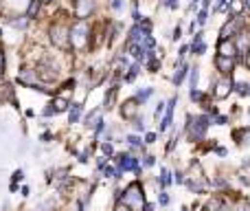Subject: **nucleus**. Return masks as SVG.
Listing matches in <instances>:
<instances>
[{
  "instance_id": "nucleus-1",
  "label": "nucleus",
  "mask_w": 250,
  "mask_h": 211,
  "mask_svg": "<svg viewBox=\"0 0 250 211\" xmlns=\"http://www.w3.org/2000/svg\"><path fill=\"white\" fill-rule=\"evenodd\" d=\"M123 202L128 207H132L134 211H143L147 209L145 205V194H143V187H141V182H132L125 192H123Z\"/></svg>"
},
{
  "instance_id": "nucleus-2",
  "label": "nucleus",
  "mask_w": 250,
  "mask_h": 211,
  "mask_svg": "<svg viewBox=\"0 0 250 211\" xmlns=\"http://www.w3.org/2000/svg\"><path fill=\"white\" fill-rule=\"evenodd\" d=\"M88 22L86 20H77L75 24L71 27V46L77 48V51H81V48L88 46Z\"/></svg>"
},
{
  "instance_id": "nucleus-3",
  "label": "nucleus",
  "mask_w": 250,
  "mask_h": 211,
  "mask_svg": "<svg viewBox=\"0 0 250 211\" xmlns=\"http://www.w3.org/2000/svg\"><path fill=\"white\" fill-rule=\"evenodd\" d=\"M51 40L57 48H64V51H66V48L71 46V29L61 22L53 24L51 27Z\"/></svg>"
},
{
  "instance_id": "nucleus-4",
  "label": "nucleus",
  "mask_w": 250,
  "mask_h": 211,
  "mask_svg": "<svg viewBox=\"0 0 250 211\" xmlns=\"http://www.w3.org/2000/svg\"><path fill=\"white\" fill-rule=\"evenodd\" d=\"M208 117H198V119H191L189 117V139L191 141H200L204 136V132H206L208 128Z\"/></svg>"
},
{
  "instance_id": "nucleus-5",
  "label": "nucleus",
  "mask_w": 250,
  "mask_h": 211,
  "mask_svg": "<svg viewBox=\"0 0 250 211\" xmlns=\"http://www.w3.org/2000/svg\"><path fill=\"white\" fill-rule=\"evenodd\" d=\"M241 27H244V20H241V15H233L231 18V22H226L222 27V40H231V38H235L237 33L241 31Z\"/></svg>"
},
{
  "instance_id": "nucleus-6",
  "label": "nucleus",
  "mask_w": 250,
  "mask_h": 211,
  "mask_svg": "<svg viewBox=\"0 0 250 211\" xmlns=\"http://www.w3.org/2000/svg\"><path fill=\"white\" fill-rule=\"evenodd\" d=\"M233 88H235L233 79H228V77H222V79L215 84V97H217V99H226V97L231 95Z\"/></svg>"
},
{
  "instance_id": "nucleus-7",
  "label": "nucleus",
  "mask_w": 250,
  "mask_h": 211,
  "mask_svg": "<svg viewBox=\"0 0 250 211\" xmlns=\"http://www.w3.org/2000/svg\"><path fill=\"white\" fill-rule=\"evenodd\" d=\"M215 66L222 75H228V73H233V68H235V58H226V55H220V53H217Z\"/></svg>"
},
{
  "instance_id": "nucleus-8",
  "label": "nucleus",
  "mask_w": 250,
  "mask_h": 211,
  "mask_svg": "<svg viewBox=\"0 0 250 211\" xmlns=\"http://www.w3.org/2000/svg\"><path fill=\"white\" fill-rule=\"evenodd\" d=\"M121 169H128V172H138V161L130 154H121L118 156V172Z\"/></svg>"
},
{
  "instance_id": "nucleus-9",
  "label": "nucleus",
  "mask_w": 250,
  "mask_h": 211,
  "mask_svg": "<svg viewBox=\"0 0 250 211\" xmlns=\"http://www.w3.org/2000/svg\"><path fill=\"white\" fill-rule=\"evenodd\" d=\"M217 53H220V55H226V58H235L239 51H237V46H235L233 40H220V44H217Z\"/></svg>"
},
{
  "instance_id": "nucleus-10",
  "label": "nucleus",
  "mask_w": 250,
  "mask_h": 211,
  "mask_svg": "<svg viewBox=\"0 0 250 211\" xmlns=\"http://www.w3.org/2000/svg\"><path fill=\"white\" fill-rule=\"evenodd\" d=\"M92 7H95V2H92V0H77L75 15L79 20H86L90 15V11H92Z\"/></svg>"
},
{
  "instance_id": "nucleus-11",
  "label": "nucleus",
  "mask_w": 250,
  "mask_h": 211,
  "mask_svg": "<svg viewBox=\"0 0 250 211\" xmlns=\"http://www.w3.org/2000/svg\"><path fill=\"white\" fill-rule=\"evenodd\" d=\"M176 101H178V99H171L169 104H167L165 117H162V121H161V130H167V128L171 125V119H174V106H176Z\"/></svg>"
},
{
  "instance_id": "nucleus-12",
  "label": "nucleus",
  "mask_w": 250,
  "mask_h": 211,
  "mask_svg": "<svg viewBox=\"0 0 250 211\" xmlns=\"http://www.w3.org/2000/svg\"><path fill=\"white\" fill-rule=\"evenodd\" d=\"M235 46L239 53H248L250 51V35H244V33H237L235 35Z\"/></svg>"
},
{
  "instance_id": "nucleus-13",
  "label": "nucleus",
  "mask_w": 250,
  "mask_h": 211,
  "mask_svg": "<svg viewBox=\"0 0 250 211\" xmlns=\"http://www.w3.org/2000/svg\"><path fill=\"white\" fill-rule=\"evenodd\" d=\"M68 101L64 99V97H57L55 101H53V108H48L46 110V115H51V112H64V110H68Z\"/></svg>"
},
{
  "instance_id": "nucleus-14",
  "label": "nucleus",
  "mask_w": 250,
  "mask_h": 211,
  "mask_svg": "<svg viewBox=\"0 0 250 211\" xmlns=\"http://www.w3.org/2000/svg\"><path fill=\"white\" fill-rule=\"evenodd\" d=\"M187 73H189V66L182 62L180 66H176V73H174V77H171V82H174L176 86H178V84H182V79H184V75H187Z\"/></svg>"
},
{
  "instance_id": "nucleus-15",
  "label": "nucleus",
  "mask_w": 250,
  "mask_h": 211,
  "mask_svg": "<svg viewBox=\"0 0 250 211\" xmlns=\"http://www.w3.org/2000/svg\"><path fill=\"white\" fill-rule=\"evenodd\" d=\"M206 211H231V209L226 207V202H224V200L215 198V200H211V202L206 205Z\"/></svg>"
},
{
  "instance_id": "nucleus-16",
  "label": "nucleus",
  "mask_w": 250,
  "mask_h": 211,
  "mask_svg": "<svg viewBox=\"0 0 250 211\" xmlns=\"http://www.w3.org/2000/svg\"><path fill=\"white\" fill-rule=\"evenodd\" d=\"M136 110H138V108H136V101H128V104H125V106H123V117H128V119H132V117H136Z\"/></svg>"
},
{
  "instance_id": "nucleus-17",
  "label": "nucleus",
  "mask_w": 250,
  "mask_h": 211,
  "mask_svg": "<svg viewBox=\"0 0 250 211\" xmlns=\"http://www.w3.org/2000/svg\"><path fill=\"white\" fill-rule=\"evenodd\" d=\"M81 117V104H73L71 110H68V119H71V123H77Z\"/></svg>"
},
{
  "instance_id": "nucleus-18",
  "label": "nucleus",
  "mask_w": 250,
  "mask_h": 211,
  "mask_svg": "<svg viewBox=\"0 0 250 211\" xmlns=\"http://www.w3.org/2000/svg\"><path fill=\"white\" fill-rule=\"evenodd\" d=\"M193 51L198 53V55H202V53L206 51V44L202 42V33H195V40H193Z\"/></svg>"
},
{
  "instance_id": "nucleus-19",
  "label": "nucleus",
  "mask_w": 250,
  "mask_h": 211,
  "mask_svg": "<svg viewBox=\"0 0 250 211\" xmlns=\"http://www.w3.org/2000/svg\"><path fill=\"white\" fill-rule=\"evenodd\" d=\"M244 7H246V0H233L231 2V15H241Z\"/></svg>"
},
{
  "instance_id": "nucleus-20",
  "label": "nucleus",
  "mask_w": 250,
  "mask_h": 211,
  "mask_svg": "<svg viewBox=\"0 0 250 211\" xmlns=\"http://www.w3.org/2000/svg\"><path fill=\"white\" fill-rule=\"evenodd\" d=\"M158 182H161L162 187H167V185H169V182H171L169 172H167V169H162V172H161V176H158Z\"/></svg>"
},
{
  "instance_id": "nucleus-21",
  "label": "nucleus",
  "mask_w": 250,
  "mask_h": 211,
  "mask_svg": "<svg viewBox=\"0 0 250 211\" xmlns=\"http://www.w3.org/2000/svg\"><path fill=\"white\" fill-rule=\"evenodd\" d=\"M136 75H138V64H134V66L130 68V73L125 75V82H132V79H134Z\"/></svg>"
},
{
  "instance_id": "nucleus-22",
  "label": "nucleus",
  "mask_w": 250,
  "mask_h": 211,
  "mask_svg": "<svg viewBox=\"0 0 250 211\" xmlns=\"http://www.w3.org/2000/svg\"><path fill=\"white\" fill-rule=\"evenodd\" d=\"M38 9H40V0H33V2H31V7H29V18H33Z\"/></svg>"
},
{
  "instance_id": "nucleus-23",
  "label": "nucleus",
  "mask_w": 250,
  "mask_h": 211,
  "mask_svg": "<svg viewBox=\"0 0 250 211\" xmlns=\"http://www.w3.org/2000/svg\"><path fill=\"white\" fill-rule=\"evenodd\" d=\"M165 110H167V104H158V108H156V119L161 121V117L165 115Z\"/></svg>"
},
{
  "instance_id": "nucleus-24",
  "label": "nucleus",
  "mask_w": 250,
  "mask_h": 211,
  "mask_svg": "<svg viewBox=\"0 0 250 211\" xmlns=\"http://www.w3.org/2000/svg\"><path fill=\"white\" fill-rule=\"evenodd\" d=\"M198 86V68H191V88Z\"/></svg>"
},
{
  "instance_id": "nucleus-25",
  "label": "nucleus",
  "mask_w": 250,
  "mask_h": 211,
  "mask_svg": "<svg viewBox=\"0 0 250 211\" xmlns=\"http://www.w3.org/2000/svg\"><path fill=\"white\" fill-rule=\"evenodd\" d=\"M114 211H134L132 209V207H128V205H125V202H117V207H114Z\"/></svg>"
},
{
  "instance_id": "nucleus-26",
  "label": "nucleus",
  "mask_w": 250,
  "mask_h": 211,
  "mask_svg": "<svg viewBox=\"0 0 250 211\" xmlns=\"http://www.w3.org/2000/svg\"><path fill=\"white\" fill-rule=\"evenodd\" d=\"M191 99L193 101H200V99H204V95L200 90H195V88H191Z\"/></svg>"
},
{
  "instance_id": "nucleus-27",
  "label": "nucleus",
  "mask_w": 250,
  "mask_h": 211,
  "mask_svg": "<svg viewBox=\"0 0 250 211\" xmlns=\"http://www.w3.org/2000/svg\"><path fill=\"white\" fill-rule=\"evenodd\" d=\"M128 143L132 145V148H138V145H141V139H138V136H128Z\"/></svg>"
},
{
  "instance_id": "nucleus-28",
  "label": "nucleus",
  "mask_w": 250,
  "mask_h": 211,
  "mask_svg": "<svg viewBox=\"0 0 250 211\" xmlns=\"http://www.w3.org/2000/svg\"><path fill=\"white\" fill-rule=\"evenodd\" d=\"M101 150H103V154H108V156H112V143H101Z\"/></svg>"
},
{
  "instance_id": "nucleus-29",
  "label": "nucleus",
  "mask_w": 250,
  "mask_h": 211,
  "mask_svg": "<svg viewBox=\"0 0 250 211\" xmlns=\"http://www.w3.org/2000/svg\"><path fill=\"white\" fill-rule=\"evenodd\" d=\"M237 211H250V202L248 200H241L239 205H237Z\"/></svg>"
},
{
  "instance_id": "nucleus-30",
  "label": "nucleus",
  "mask_w": 250,
  "mask_h": 211,
  "mask_svg": "<svg viewBox=\"0 0 250 211\" xmlns=\"http://www.w3.org/2000/svg\"><path fill=\"white\" fill-rule=\"evenodd\" d=\"M149 95H151V88H147V90H141V92H138L136 99H147Z\"/></svg>"
},
{
  "instance_id": "nucleus-31",
  "label": "nucleus",
  "mask_w": 250,
  "mask_h": 211,
  "mask_svg": "<svg viewBox=\"0 0 250 211\" xmlns=\"http://www.w3.org/2000/svg\"><path fill=\"white\" fill-rule=\"evenodd\" d=\"M204 22H206V9H202L198 14V24H204Z\"/></svg>"
},
{
  "instance_id": "nucleus-32",
  "label": "nucleus",
  "mask_w": 250,
  "mask_h": 211,
  "mask_svg": "<svg viewBox=\"0 0 250 211\" xmlns=\"http://www.w3.org/2000/svg\"><path fill=\"white\" fill-rule=\"evenodd\" d=\"M226 2H228V0H217V5L213 7V11H222V9H224V5H226Z\"/></svg>"
},
{
  "instance_id": "nucleus-33",
  "label": "nucleus",
  "mask_w": 250,
  "mask_h": 211,
  "mask_svg": "<svg viewBox=\"0 0 250 211\" xmlns=\"http://www.w3.org/2000/svg\"><path fill=\"white\" fill-rule=\"evenodd\" d=\"M14 27L15 29H24V27H27V20H14Z\"/></svg>"
},
{
  "instance_id": "nucleus-34",
  "label": "nucleus",
  "mask_w": 250,
  "mask_h": 211,
  "mask_svg": "<svg viewBox=\"0 0 250 211\" xmlns=\"http://www.w3.org/2000/svg\"><path fill=\"white\" fill-rule=\"evenodd\" d=\"M162 5L169 7V9H176V7H178V2H176V0H162Z\"/></svg>"
},
{
  "instance_id": "nucleus-35",
  "label": "nucleus",
  "mask_w": 250,
  "mask_h": 211,
  "mask_svg": "<svg viewBox=\"0 0 250 211\" xmlns=\"http://www.w3.org/2000/svg\"><path fill=\"white\" fill-rule=\"evenodd\" d=\"M5 73V55H2V51H0V75Z\"/></svg>"
},
{
  "instance_id": "nucleus-36",
  "label": "nucleus",
  "mask_w": 250,
  "mask_h": 211,
  "mask_svg": "<svg viewBox=\"0 0 250 211\" xmlns=\"http://www.w3.org/2000/svg\"><path fill=\"white\" fill-rule=\"evenodd\" d=\"M158 64H161V62H158V60H151V62H149V71H151V73H156V68H158Z\"/></svg>"
},
{
  "instance_id": "nucleus-37",
  "label": "nucleus",
  "mask_w": 250,
  "mask_h": 211,
  "mask_svg": "<svg viewBox=\"0 0 250 211\" xmlns=\"http://www.w3.org/2000/svg\"><path fill=\"white\" fill-rule=\"evenodd\" d=\"M154 141H156V135L154 132H149V135L145 136V143H154Z\"/></svg>"
},
{
  "instance_id": "nucleus-38",
  "label": "nucleus",
  "mask_w": 250,
  "mask_h": 211,
  "mask_svg": "<svg viewBox=\"0 0 250 211\" xmlns=\"http://www.w3.org/2000/svg\"><path fill=\"white\" fill-rule=\"evenodd\" d=\"M22 176H24V174H22V169H18V172L14 174V181H22Z\"/></svg>"
},
{
  "instance_id": "nucleus-39",
  "label": "nucleus",
  "mask_w": 250,
  "mask_h": 211,
  "mask_svg": "<svg viewBox=\"0 0 250 211\" xmlns=\"http://www.w3.org/2000/svg\"><path fill=\"white\" fill-rule=\"evenodd\" d=\"M158 200H161V205H167V202H169V196H167V194H162Z\"/></svg>"
},
{
  "instance_id": "nucleus-40",
  "label": "nucleus",
  "mask_w": 250,
  "mask_h": 211,
  "mask_svg": "<svg viewBox=\"0 0 250 211\" xmlns=\"http://www.w3.org/2000/svg\"><path fill=\"white\" fill-rule=\"evenodd\" d=\"M180 38H182V31H180V29H176V31H174V40H176V42H178Z\"/></svg>"
},
{
  "instance_id": "nucleus-41",
  "label": "nucleus",
  "mask_w": 250,
  "mask_h": 211,
  "mask_svg": "<svg viewBox=\"0 0 250 211\" xmlns=\"http://www.w3.org/2000/svg\"><path fill=\"white\" fill-rule=\"evenodd\" d=\"M145 165H147V167H149V165H154V156H147L145 158Z\"/></svg>"
},
{
  "instance_id": "nucleus-42",
  "label": "nucleus",
  "mask_w": 250,
  "mask_h": 211,
  "mask_svg": "<svg viewBox=\"0 0 250 211\" xmlns=\"http://www.w3.org/2000/svg\"><path fill=\"white\" fill-rule=\"evenodd\" d=\"M246 66H248V71H250V51L246 53Z\"/></svg>"
},
{
  "instance_id": "nucleus-43",
  "label": "nucleus",
  "mask_w": 250,
  "mask_h": 211,
  "mask_svg": "<svg viewBox=\"0 0 250 211\" xmlns=\"http://www.w3.org/2000/svg\"><path fill=\"white\" fill-rule=\"evenodd\" d=\"M246 7H248V9H250V0H246Z\"/></svg>"
},
{
  "instance_id": "nucleus-44",
  "label": "nucleus",
  "mask_w": 250,
  "mask_h": 211,
  "mask_svg": "<svg viewBox=\"0 0 250 211\" xmlns=\"http://www.w3.org/2000/svg\"><path fill=\"white\" fill-rule=\"evenodd\" d=\"M195 2H200V0H193V5H195Z\"/></svg>"
},
{
  "instance_id": "nucleus-45",
  "label": "nucleus",
  "mask_w": 250,
  "mask_h": 211,
  "mask_svg": "<svg viewBox=\"0 0 250 211\" xmlns=\"http://www.w3.org/2000/svg\"><path fill=\"white\" fill-rule=\"evenodd\" d=\"M182 211H187V209H182Z\"/></svg>"
}]
</instances>
